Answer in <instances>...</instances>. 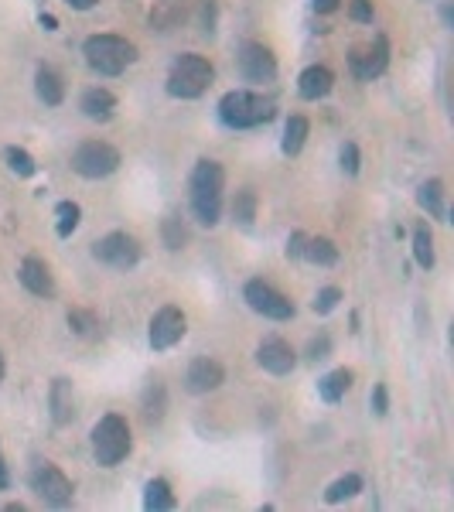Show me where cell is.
Returning a JSON list of instances; mask_svg holds the SVG:
<instances>
[{
  "label": "cell",
  "instance_id": "obj_1",
  "mask_svg": "<svg viewBox=\"0 0 454 512\" xmlns=\"http://www.w3.org/2000/svg\"><path fill=\"white\" fill-rule=\"evenodd\" d=\"M222 192H226V171H222V164L202 158L192 168V178H188V202H192V216L205 229L222 222Z\"/></svg>",
  "mask_w": 454,
  "mask_h": 512
},
{
  "label": "cell",
  "instance_id": "obj_2",
  "mask_svg": "<svg viewBox=\"0 0 454 512\" xmlns=\"http://www.w3.org/2000/svg\"><path fill=\"white\" fill-rule=\"evenodd\" d=\"M277 117V103L253 89H233L219 99V120L229 130H257Z\"/></svg>",
  "mask_w": 454,
  "mask_h": 512
},
{
  "label": "cell",
  "instance_id": "obj_3",
  "mask_svg": "<svg viewBox=\"0 0 454 512\" xmlns=\"http://www.w3.org/2000/svg\"><path fill=\"white\" fill-rule=\"evenodd\" d=\"M82 55H86L89 69L99 72V76H123L137 62L134 41L120 35H89L86 45H82Z\"/></svg>",
  "mask_w": 454,
  "mask_h": 512
},
{
  "label": "cell",
  "instance_id": "obj_4",
  "mask_svg": "<svg viewBox=\"0 0 454 512\" xmlns=\"http://www.w3.org/2000/svg\"><path fill=\"white\" fill-rule=\"evenodd\" d=\"M216 82V69H212L209 59L195 52H185L171 62L168 69V96L175 99H198L209 93V86Z\"/></svg>",
  "mask_w": 454,
  "mask_h": 512
},
{
  "label": "cell",
  "instance_id": "obj_5",
  "mask_svg": "<svg viewBox=\"0 0 454 512\" xmlns=\"http://www.w3.org/2000/svg\"><path fill=\"white\" fill-rule=\"evenodd\" d=\"M130 424L120 414H106L93 427V454L103 468H117L130 454Z\"/></svg>",
  "mask_w": 454,
  "mask_h": 512
},
{
  "label": "cell",
  "instance_id": "obj_6",
  "mask_svg": "<svg viewBox=\"0 0 454 512\" xmlns=\"http://www.w3.org/2000/svg\"><path fill=\"white\" fill-rule=\"evenodd\" d=\"M28 485L31 492L38 495L45 506L52 509H65L72 502V495H76V489H72V482L65 478L62 468H55L52 461H35L28 472Z\"/></svg>",
  "mask_w": 454,
  "mask_h": 512
},
{
  "label": "cell",
  "instance_id": "obj_7",
  "mask_svg": "<svg viewBox=\"0 0 454 512\" xmlns=\"http://www.w3.org/2000/svg\"><path fill=\"white\" fill-rule=\"evenodd\" d=\"M120 168V151L106 140H86L72 151V171L89 181L110 178Z\"/></svg>",
  "mask_w": 454,
  "mask_h": 512
},
{
  "label": "cell",
  "instance_id": "obj_8",
  "mask_svg": "<svg viewBox=\"0 0 454 512\" xmlns=\"http://www.w3.org/2000/svg\"><path fill=\"white\" fill-rule=\"evenodd\" d=\"M243 297L246 304H250L257 315L270 318V321H291L294 318V301L287 294H280L274 284H267V280H246L243 287Z\"/></svg>",
  "mask_w": 454,
  "mask_h": 512
},
{
  "label": "cell",
  "instance_id": "obj_9",
  "mask_svg": "<svg viewBox=\"0 0 454 512\" xmlns=\"http://www.w3.org/2000/svg\"><path fill=\"white\" fill-rule=\"evenodd\" d=\"M236 69H239V76H243V82H253V86H267V82L277 79L274 52H270L267 45H260V41H246V45L239 48Z\"/></svg>",
  "mask_w": 454,
  "mask_h": 512
},
{
  "label": "cell",
  "instance_id": "obj_10",
  "mask_svg": "<svg viewBox=\"0 0 454 512\" xmlns=\"http://www.w3.org/2000/svg\"><path fill=\"white\" fill-rule=\"evenodd\" d=\"M93 256L103 267L113 270H134L140 263V243L130 233H106L93 246Z\"/></svg>",
  "mask_w": 454,
  "mask_h": 512
},
{
  "label": "cell",
  "instance_id": "obj_11",
  "mask_svg": "<svg viewBox=\"0 0 454 512\" xmlns=\"http://www.w3.org/2000/svg\"><path fill=\"white\" fill-rule=\"evenodd\" d=\"M349 65H352V76L362 79V82H373L390 69V41L383 35H376V41L362 48H352L349 55Z\"/></svg>",
  "mask_w": 454,
  "mask_h": 512
},
{
  "label": "cell",
  "instance_id": "obj_12",
  "mask_svg": "<svg viewBox=\"0 0 454 512\" xmlns=\"http://www.w3.org/2000/svg\"><path fill=\"white\" fill-rule=\"evenodd\" d=\"M188 332V321H185V311L175 308V304H164L158 315L151 318V349L154 352H168L185 338Z\"/></svg>",
  "mask_w": 454,
  "mask_h": 512
},
{
  "label": "cell",
  "instance_id": "obj_13",
  "mask_svg": "<svg viewBox=\"0 0 454 512\" xmlns=\"http://www.w3.org/2000/svg\"><path fill=\"white\" fill-rule=\"evenodd\" d=\"M222 383H226V369H222L216 359H209V355L195 359L192 366H188V373H185V390L192 396L216 393Z\"/></svg>",
  "mask_w": 454,
  "mask_h": 512
},
{
  "label": "cell",
  "instance_id": "obj_14",
  "mask_svg": "<svg viewBox=\"0 0 454 512\" xmlns=\"http://www.w3.org/2000/svg\"><path fill=\"white\" fill-rule=\"evenodd\" d=\"M257 362L270 376H287V373H294V366H297V352L284 338H263L257 349Z\"/></svg>",
  "mask_w": 454,
  "mask_h": 512
},
{
  "label": "cell",
  "instance_id": "obj_15",
  "mask_svg": "<svg viewBox=\"0 0 454 512\" xmlns=\"http://www.w3.org/2000/svg\"><path fill=\"white\" fill-rule=\"evenodd\" d=\"M18 280L24 284V291H31L35 297H55V277L48 270V263L38 260V256H24L18 267Z\"/></svg>",
  "mask_w": 454,
  "mask_h": 512
},
{
  "label": "cell",
  "instance_id": "obj_16",
  "mask_svg": "<svg viewBox=\"0 0 454 512\" xmlns=\"http://www.w3.org/2000/svg\"><path fill=\"white\" fill-rule=\"evenodd\" d=\"M332 89H335V72L328 65H308L301 72V79H297V93H301V99H311V103L325 99Z\"/></svg>",
  "mask_w": 454,
  "mask_h": 512
},
{
  "label": "cell",
  "instance_id": "obj_17",
  "mask_svg": "<svg viewBox=\"0 0 454 512\" xmlns=\"http://www.w3.org/2000/svg\"><path fill=\"white\" fill-rule=\"evenodd\" d=\"M79 110H82V117H86V120L106 123V120H113V113H117V96H113L110 89H103V86H93V89H86V93H82Z\"/></svg>",
  "mask_w": 454,
  "mask_h": 512
},
{
  "label": "cell",
  "instance_id": "obj_18",
  "mask_svg": "<svg viewBox=\"0 0 454 512\" xmlns=\"http://www.w3.org/2000/svg\"><path fill=\"white\" fill-rule=\"evenodd\" d=\"M48 407H52V420L59 427H69L76 420V396H72L69 379H55L52 390H48Z\"/></svg>",
  "mask_w": 454,
  "mask_h": 512
},
{
  "label": "cell",
  "instance_id": "obj_19",
  "mask_svg": "<svg viewBox=\"0 0 454 512\" xmlns=\"http://www.w3.org/2000/svg\"><path fill=\"white\" fill-rule=\"evenodd\" d=\"M35 93L45 106H62L65 103V82L52 65H38L35 72Z\"/></svg>",
  "mask_w": 454,
  "mask_h": 512
},
{
  "label": "cell",
  "instance_id": "obj_20",
  "mask_svg": "<svg viewBox=\"0 0 454 512\" xmlns=\"http://www.w3.org/2000/svg\"><path fill=\"white\" fill-rule=\"evenodd\" d=\"M448 192H444V181L441 178H431V181H424V185L417 188V202H420V209L427 212L431 219H448Z\"/></svg>",
  "mask_w": 454,
  "mask_h": 512
},
{
  "label": "cell",
  "instance_id": "obj_21",
  "mask_svg": "<svg viewBox=\"0 0 454 512\" xmlns=\"http://www.w3.org/2000/svg\"><path fill=\"white\" fill-rule=\"evenodd\" d=\"M308 134H311V123L308 117H291L284 127V140H280V151L287 154V158H297V154L304 151V144H308Z\"/></svg>",
  "mask_w": 454,
  "mask_h": 512
},
{
  "label": "cell",
  "instance_id": "obj_22",
  "mask_svg": "<svg viewBox=\"0 0 454 512\" xmlns=\"http://www.w3.org/2000/svg\"><path fill=\"white\" fill-rule=\"evenodd\" d=\"M144 509L147 512H171L175 509V492L164 478H151L144 489Z\"/></svg>",
  "mask_w": 454,
  "mask_h": 512
},
{
  "label": "cell",
  "instance_id": "obj_23",
  "mask_svg": "<svg viewBox=\"0 0 454 512\" xmlns=\"http://www.w3.org/2000/svg\"><path fill=\"white\" fill-rule=\"evenodd\" d=\"M304 260L315 263V267H335L338 246L325 236H308V243H304Z\"/></svg>",
  "mask_w": 454,
  "mask_h": 512
},
{
  "label": "cell",
  "instance_id": "obj_24",
  "mask_svg": "<svg viewBox=\"0 0 454 512\" xmlns=\"http://www.w3.org/2000/svg\"><path fill=\"white\" fill-rule=\"evenodd\" d=\"M349 386H352L349 369H335V373L318 379V393H321V400H325V403H338L345 393H349Z\"/></svg>",
  "mask_w": 454,
  "mask_h": 512
},
{
  "label": "cell",
  "instance_id": "obj_25",
  "mask_svg": "<svg viewBox=\"0 0 454 512\" xmlns=\"http://www.w3.org/2000/svg\"><path fill=\"white\" fill-rule=\"evenodd\" d=\"M414 260L424 270H434V263H437L434 236H431V226H427V222H417V226H414Z\"/></svg>",
  "mask_w": 454,
  "mask_h": 512
},
{
  "label": "cell",
  "instance_id": "obj_26",
  "mask_svg": "<svg viewBox=\"0 0 454 512\" xmlns=\"http://www.w3.org/2000/svg\"><path fill=\"white\" fill-rule=\"evenodd\" d=\"M164 410H168V390H164V383H151L144 390V420L147 424H161Z\"/></svg>",
  "mask_w": 454,
  "mask_h": 512
},
{
  "label": "cell",
  "instance_id": "obj_27",
  "mask_svg": "<svg viewBox=\"0 0 454 512\" xmlns=\"http://www.w3.org/2000/svg\"><path fill=\"white\" fill-rule=\"evenodd\" d=\"M233 219L239 222V229H253V219H257V192L253 188H243L233 198Z\"/></svg>",
  "mask_w": 454,
  "mask_h": 512
},
{
  "label": "cell",
  "instance_id": "obj_28",
  "mask_svg": "<svg viewBox=\"0 0 454 512\" xmlns=\"http://www.w3.org/2000/svg\"><path fill=\"white\" fill-rule=\"evenodd\" d=\"M359 492H362V475H342L338 482H332L325 489V502L328 506H338V502L352 499V495H359Z\"/></svg>",
  "mask_w": 454,
  "mask_h": 512
},
{
  "label": "cell",
  "instance_id": "obj_29",
  "mask_svg": "<svg viewBox=\"0 0 454 512\" xmlns=\"http://www.w3.org/2000/svg\"><path fill=\"white\" fill-rule=\"evenodd\" d=\"M55 233H59L62 239H69L72 233L79 229V219H82V209L76 202H59L55 205Z\"/></svg>",
  "mask_w": 454,
  "mask_h": 512
},
{
  "label": "cell",
  "instance_id": "obj_30",
  "mask_svg": "<svg viewBox=\"0 0 454 512\" xmlns=\"http://www.w3.org/2000/svg\"><path fill=\"white\" fill-rule=\"evenodd\" d=\"M4 161H7V168H11L18 178H35L38 175V161L31 158V154L24 151V147H7Z\"/></svg>",
  "mask_w": 454,
  "mask_h": 512
},
{
  "label": "cell",
  "instance_id": "obj_31",
  "mask_svg": "<svg viewBox=\"0 0 454 512\" xmlns=\"http://www.w3.org/2000/svg\"><path fill=\"white\" fill-rule=\"evenodd\" d=\"M161 236H164V246H168L171 253H178V250H185V243H188V226L181 222V216H168L161 226Z\"/></svg>",
  "mask_w": 454,
  "mask_h": 512
},
{
  "label": "cell",
  "instance_id": "obj_32",
  "mask_svg": "<svg viewBox=\"0 0 454 512\" xmlns=\"http://www.w3.org/2000/svg\"><path fill=\"white\" fill-rule=\"evenodd\" d=\"M69 328H72V332H76V335L86 338V335H93V332H96L99 321H96L93 311H86V308H72V311H69Z\"/></svg>",
  "mask_w": 454,
  "mask_h": 512
},
{
  "label": "cell",
  "instance_id": "obj_33",
  "mask_svg": "<svg viewBox=\"0 0 454 512\" xmlns=\"http://www.w3.org/2000/svg\"><path fill=\"white\" fill-rule=\"evenodd\" d=\"M338 304H342V291H338V287H321L311 308H315V315H332Z\"/></svg>",
  "mask_w": 454,
  "mask_h": 512
},
{
  "label": "cell",
  "instance_id": "obj_34",
  "mask_svg": "<svg viewBox=\"0 0 454 512\" xmlns=\"http://www.w3.org/2000/svg\"><path fill=\"white\" fill-rule=\"evenodd\" d=\"M304 355H308V362H325L328 355H332V338H328L325 332L315 335L308 342V352H304Z\"/></svg>",
  "mask_w": 454,
  "mask_h": 512
},
{
  "label": "cell",
  "instance_id": "obj_35",
  "mask_svg": "<svg viewBox=\"0 0 454 512\" xmlns=\"http://www.w3.org/2000/svg\"><path fill=\"white\" fill-rule=\"evenodd\" d=\"M338 161H342V171H345V175H359L362 158H359V147L352 144V140H345V144H342V154H338Z\"/></svg>",
  "mask_w": 454,
  "mask_h": 512
},
{
  "label": "cell",
  "instance_id": "obj_36",
  "mask_svg": "<svg viewBox=\"0 0 454 512\" xmlns=\"http://www.w3.org/2000/svg\"><path fill=\"white\" fill-rule=\"evenodd\" d=\"M349 14H352V21H359V24H373V0H352V7H349Z\"/></svg>",
  "mask_w": 454,
  "mask_h": 512
},
{
  "label": "cell",
  "instance_id": "obj_37",
  "mask_svg": "<svg viewBox=\"0 0 454 512\" xmlns=\"http://www.w3.org/2000/svg\"><path fill=\"white\" fill-rule=\"evenodd\" d=\"M304 243H308V233H291V239H287V260H304Z\"/></svg>",
  "mask_w": 454,
  "mask_h": 512
},
{
  "label": "cell",
  "instance_id": "obj_38",
  "mask_svg": "<svg viewBox=\"0 0 454 512\" xmlns=\"http://www.w3.org/2000/svg\"><path fill=\"white\" fill-rule=\"evenodd\" d=\"M373 414L376 417H386L390 414V393H386V386L379 383L376 390H373Z\"/></svg>",
  "mask_w": 454,
  "mask_h": 512
},
{
  "label": "cell",
  "instance_id": "obj_39",
  "mask_svg": "<svg viewBox=\"0 0 454 512\" xmlns=\"http://www.w3.org/2000/svg\"><path fill=\"white\" fill-rule=\"evenodd\" d=\"M311 7H315L318 14H335L338 7H342V0H311Z\"/></svg>",
  "mask_w": 454,
  "mask_h": 512
},
{
  "label": "cell",
  "instance_id": "obj_40",
  "mask_svg": "<svg viewBox=\"0 0 454 512\" xmlns=\"http://www.w3.org/2000/svg\"><path fill=\"white\" fill-rule=\"evenodd\" d=\"M11 489V472H7V461H4V451H0V492Z\"/></svg>",
  "mask_w": 454,
  "mask_h": 512
},
{
  "label": "cell",
  "instance_id": "obj_41",
  "mask_svg": "<svg viewBox=\"0 0 454 512\" xmlns=\"http://www.w3.org/2000/svg\"><path fill=\"white\" fill-rule=\"evenodd\" d=\"M65 4H69L72 11H93V7L99 4V0H65Z\"/></svg>",
  "mask_w": 454,
  "mask_h": 512
},
{
  "label": "cell",
  "instance_id": "obj_42",
  "mask_svg": "<svg viewBox=\"0 0 454 512\" xmlns=\"http://www.w3.org/2000/svg\"><path fill=\"white\" fill-rule=\"evenodd\" d=\"M38 21H41V28H45V31H55V28H59V21H55L52 14H41Z\"/></svg>",
  "mask_w": 454,
  "mask_h": 512
},
{
  "label": "cell",
  "instance_id": "obj_43",
  "mask_svg": "<svg viewBox=\"0 0 454 512\" xmlns=\"http://www.w3.org/2000/svg\"><path fill=\"white\" fill-rule=\"evenodd\" d=\"M0 383H4V355H0Z\"/></svg>",
  "mask_w": 454,
  "mask_h": 512
}]
</instances>
